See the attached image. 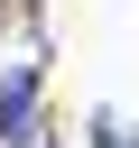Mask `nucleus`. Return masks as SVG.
Returning <instances> with one entry per match:
<instances>
[{
    "label": "nucleus",
    "mask_w": 139,
    "mask_h": 148,
    "mask_svg": "<svg viewBox=\"0 0 139 148\" xmlns=\"http://www.w3.org/2000/svg\"><path fill=\"white\" fill-rule=\"evenodd\" d=\"M93 148H139V130H130L120 111H93Z\"/></svg>",
    "instance_id": "nucleus-2"
},
{
    "label": "nucleus",
    "mask_w": 139,
    "mask_h": 148,
    "mask_svg": "<svg viewBox=\"0 0 139 148\" xmlns=\"http://www.w3.org/2000/svg\"><path fill=\"white\" fill-rule=\"evenodd\" d=\"M28 120H37V56H0V139L28 148L37 139Z\"/></svg>",
    "instance_id": "nucleus-1"
}]
</instances>
